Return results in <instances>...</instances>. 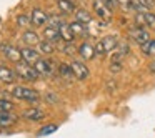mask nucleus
<instances>
[{"instance_id": "f257e3e1", "label": "nucleus", "mask_w": 155, "mask_h": 138, "mask_svg": "<svg viewBox=\"0 0 155 138\" xmlns=\"http://www.w3.org/2000/svg\"><path fill=\"white\" fill-rule=\"evenodd\" d=\"M15 73L18 75V78L27 80V82H37L38 78H40V73L35 70L34 65L27 63V62H24V60L17 62V65H15Z\"/></svg>"}, {"instance_id": "f03ea898", "label": "nucleus", "mask_w": 155, "mask_h": 138, "mask_svg": "<svg viewBox=\"0 0 155 138\" xmlns=\"http://www.w3.org/2000/svg\"><path fill=\"white\" fill-rule=\"evenodd\" d=\"M12 95L18 100H24V101H30V103H37L40 100V95L38 91L32 90L28 87H22V85H17V87L12 90Z\"/></svg>"}, {"instance_id": "7ed1b4c3", "label": "nucleus", "mask_w": 155, "mask_h": 138, "mask_svg": "<svg viewBox=\"0 0 155 138\" xmlns=\"http://www.w3.org/2000/svg\"><path fill=\"white\" fill-rule=\"evenodd\" d=\"M128 37H130L134 42H137L138 45H143V43H147V42L150 40V34H148V30L145 27H138V25H135L134 28L128 30Z\"/></svg>"}, {"instance_id": "20e7f679", "label": "nucleus", "mask_w": 155, "mask_h": 138, "mask_svg": "<svg viewBox=\"0 0 155 138\" xmlns=\"http://www.w3.org/2000/svg\"><path fill=\"white\" fill-rule=\"evenodd\" d=\"M70 67H72V72H74V77L77 78V80L84 82V80H87V78L90 77L88 67H87V65H85L82 60H72Z\"/></svg>"}, {"instance_id": "39448f33", "label": "nucleus", "mask_w": 155, "mask_h": 138, "mask_svg": "<svg viewBox=\"0 0 155 138\" xmlns=\"http://www.w3.org/2000/svg\"><path fill=\"white\" fill-rule=\"evenodd\" d=\"M34 67H35V70L40 73V77H52V75L55 73L54 62L48 60V58H40Z\"/></svg>"}, {"instance_id": "423d86ee", "label": "nucleus", "mask_w": 155, "mask_h": 138, "mask_svg": "<svg viewBox=\"0 0 155 138\" xmlns=\"http://www.w3.org/2000/svg\"><path fill=\"white\" fill-rule=\"evenodd\" d=\"M0 52L4 53V57H7L10 62H20L22 60V53H20V48L14 47L10 43H2L0 45Z\"/></svg>"}, {"instance_id": "0eeeda50", "label": "nucleus", "mask_w": 155, "mask_h": 138, "mask_svg": "<svg viewBox=\"0 0 155 138\" xmlns=\"http://www.w3.org/2000/svg\"><path fill=\"white\" fill-rule=\"evenodd\" d=\"M48 17H50V15L45 10H42V8H34V10L30 12V20H32V25H34V27H44V25H47Z\"/></svg>"}, {"instance_id": "6e6552de", "label": "nucleus", "mask_w": 155, "mask_h": 138, "mask_svg": "<svg viewBox=\"0 0 155 138\" xmlns=\"http://www.w3.org/2000/svg\"><path fill=\"white\" fill-rule=\"evenodd\" d=\"M20 53H22V60L27 62L30 65H35L38 60H40V52L34 47H24L20 48Z\"/></svg>"}, {"instance_id": "1a4fd4ad", "label": "nucleus", "mask_w": 155, "mask_h": 138, "mask_svg": "<svg viewBox=\"0 0 155 138\" xmlns=\"http://www.w3.org/2000/svg\"><path fill=\"white\" fill-rule=\"evenodd\" d=\"M92 7H94V14L97 15L98 18H102V20H107V22L112 18V10H108V8L105 7L102 0H94Z\"/></svg>"}, {"instance_id": "9d476101", "label": "nucleus", "mask_w": 155, "mask_h": 138, "mask_svg": "<svg viewBox=\"0 0 155 138\" xmlns=\"http://www.w3.org/2000/svg\"><path fill=\"white\" fill-rule=\"evenodd\" d=\"M115 53L112 55V62H122L125 57H127L128 53H130V45L127 43V42L120 40L117 45V48H115Z\"/></svg>"}, {"instance_id": "9b49d317", "label": "nucleus", "mask_w": 155, "mask_h": 138, "mask_svg": "<svg viewBox=\"0 0 155 138\" xmlns=\"http://www.w3.org/2000/svg\"><path fill=\"white\" fill-rule=\"evenodd\" d=\"M22 117L28 121H38V120H44L45 118V111L38 107H32V108H28V110H25L24 113H22Z\"/></svg>"}, {"instance_id": "f8f14e48", "label": "nucleus", "mask_w": 155, "mask_h": 138, "mask_svg": "<svg viewBox=\"0 0 155 138\" xmlns=\"http://www.w3.org/2000/svg\"><path fill=\"white\" fill-rule=\"evenodd\" d=\"M18 75L15 73V70L5 67V65H0V82L2 83H14L17 80Z\"/></svg>"}, {"instance_id": "ddd939ff", "label": "nucleus", "mask_w": 155, "mask_h": 138, "mask_svg": "<svg viewBox=\"0 0 155 138\" xmlns=\"http://www.w3.org/2000/svg\"><path fill=\"white\" fill-rule=\"evenodd\" d=\"M22 42H24L27 47H35V45L40 43V37H38V34L34 30H25L24 34H22Z\"/></svg>"}, {"instance_id": "4468645a", "label": "nucleus", "mask_w": 155, "mask_h": 138, "mask_svg": "<svg viewBox=\"0 0 155 138\" xmlns=\"http://www.w3.org/2000/svg\"><path fill=\"white\" fill-rule=\"evenodd\" d=\"M77 52H78V55H80L84 60H92V58L95 57V47L90 45L88 42H84V43L77 48Z\"/></svg>"}, {"instance_id": "2eb2a0df", "label": "nucleus", "mask_w": 155, "mask_h": 138, "mask_svg": "<svg viewBox=\"0 0 155 138\" xmlns=\"http://www.w3.org/2000/svg\"><path fill=\"white\" fill-rule=\"evenodd\" d=\"M44 38L47 42H50V43H54V45L58 43V42L62 40L58 28H54V27H45L44 28Z\"/></svg>"}, {"instance_id": "dca6fc26", "label": "nucleus", "mask_w": 155, "mask_h": 138, "mask_svg": "<svg viewBox=\"0 0 155 138\" xmlns=\"http://www.w3.org/2000/svg\"><path fill=\"white\" fill-rule=\"evenodd\" d=\"M118 42H120V40H118L115 35H107V37H104V38L100 40V45L104 47V50L108 53V52H114L115 48H117Z\"/></svg>"}, {"instance_id": "f3484780", "label": "nucleus", "mask_w": 155, "mask_h": 138, "mask_svg": "<svg viewBox=\"0 0 155 138\" xmlns=\"http://www.w3.org/2000/svg\"><path fill=\"white\" fill-rule=\"evenodd\" d=\"M15 121H17V117L12 111H0V128L12 127Z\"/></svg>"}, {"instance_id": "a211bd4d", "label": "nucleus", "mask_w": 155, "mask_h": 138, "mask_svg": "<svg viewBox=\"0 0 155 138\" xmlns=\"http://www.w3.org/2000/svg\"><path fill=\"white\" fill-rule=\"evenodd\" d=\"M58 32H60V37H62V40H64L65 43H72V42L75 40V35L72 34L68 24H62L60 27H58Z\"/></svg>"}, {"instance_id": "6ab92c4d", "label": "nucleus", "mask_w": 155, "mask_h": 138, "mask_svg": "<svg viewBox=\"0 0 155 138\" xmlns=\"http://www.w3.org/2000/svg\"><path fill=\"white\" fill-rule=\"evenodd\" d=\"M57 7H58V10H60L64 15L74 14L75 12V4L72 2V0H57Z\"/></svg>"}, {"instance_id": "aec40b11", "label": "nucleus", "mask_w": 155, "mask_h": 138, "mask_svg": "<svg viewBox=\"0 0 155 138\" xmlns=\"http://www.w3.org/2000/svg\"><path fill=\"white\" fill-rule=\"evenodd\" d=\"M68 27H70L72 34H74L75 37H82V35L87 34V27H85L84 24H80V22H77V20L70 22V24H68Z\"/></svg>"}, {"instance_id": "412c9836", "label": "nucleus", "mask_w": 155, "mask_h": 138, "mask_svg": "<svg viewBox=\"0 0 155 138\" xmlns=\"http://www.w3.org/2000/svg\"><path fill=\"white\" fill-rule=\"evenodd\" d=\"M75 20L84 24V25H88L92 22V15L85 8H78V10H75Z\"/></svg>"}, {"instance_id": "4be33fe9", "label": "nucleus", "mask_w": 155, "mask_h": 138, "mask_svg": "<svg viewBox=\"0 0 155 138\" xmlns=\"http://www.w3.org/2000/svg\"><path fill=\"white\" fill-rule=\"evenodd\" d=\"M58 73H60V77L64 78V80H67V82H70L72 78H75L74 77V72H72V67H70V65H67V63H60V65H58Z\"/></svg>"}, {"instance_id": "5701e85b", "label": "nucleus", "mask_w": 155, "mask_h": 138, "mask_svg": "<svg viewBox=\"0 0 155 138\" xmlns=\"http://www.w3.org/2000/svg\"><path fill=\"white\" fill-rule=\"evenodd\" d=\"M37 47H38L40 55H52L55 52V45L50 43V42H47V40H40V43H38Z\"/></svg>"}, {"instance_id": "b1692460", "label": "nucleus", "mask_w": 155, "mask_h": 138, "mask_svg": "<svg viewBox=\"0 0 155 138\" xmlns=\"http://www.w3.org/2000/svg\"><path fill=\"white\" fill-rule=\"evenodd\" d=\"M140 48H142V52H143L147 57H152V58H155V40H148L147 43H143V45H140Z\"/></svg>"}, {"instance_id": "393cba45", "label": "nucleus", "mask_w": 155, "mask_h": 138, "mask_svg": "<svg viewBox=\"0 0 155 138\" xmlns=\"http://www.w3.org/2000/svg\"><path fill=\"white\" fill-rule=\"evenodd\" d=\"M62 24H65L64 22V18H62V15H58V14H52L50 17H48V27H54V28H58Z\"/></svg>"}, {"instance_id": "a878e982", "label": "nucleus", "mask_w": 155, "mask_h": 138, "mask_svg": "<svg viewBox=\"0 0 155 138\" xmlns=\"http://www.w3.org/2000/svg\"><path fill=\"white\" fill-rule=\"evenodd\" d=\"M17 25L18 27H30L32 20H30V14H20L17 17Z\"/></svg>"}, {"instance_id": "bb28decb", "label": "nucleus", "mask_w": 155, "mask_h": 138, "mask_svg": "<svg viewBox=\"0 0 155 138\" xmlns=\"http://www.w3.org/2000/svg\"><path fill=\"white\" fill-rule=\"evenodd\" d=\"M142 14H143V22H145V27L155 28V14H152L150 10H148V12H142Z\"/></svg>"}, {"instance_id": "cd10ccee", "label": "nucleus", "mask_w": 155, "mask_h": 138, "mask_svg": "<svg viewBox=\"0 0 155 138\" xmlns=\"http://www.w3.org/2000/svg\"><path fill=\"white\" fill-rule=\"evenodd\" d=\"M57 125H54V123H50V125H47V127H44V128H40V131H38V136H47V135H52L54 131H57Z\"/></svg>"}, {"instance_id": "c85d7f7f", "label": "nucleus", "mask_w": 155, "mask_h": 138, "mask_svg": "<svg viewBox=\"0 0 155 138\" xmlns=\"http://www.w3.org/2000/svg\"><path fill=\"white\" fill-rule=\"evenodd\" d=\"M118 5H120V7L124 8L125 12H127V10L135 12V8H134V0H118Z\"/></svg>"}, {"instance_id": "c756f323", "label": "nucleus", "mask_w": 155, "mask_h": 138, "mask_svg": "<svg viewBox=\"0 0 155 138\" xmlns=\"http://www.w3.org/2000/svg\"><path fill=\"white\" fill-rule=\"evenodd\" d=\"M12 110H14V103L8 100L0 98V111H12Z\"/></svg>"}, {"instance_id": "7c9ffc66", "label": "nucleus", "mask_w": 155, "mask_h": 138, "mask_svg": "<svg viewBox=\"0 0 155 138\" xmlns=\"http://www.w3.org/2000/svg\"><path fill=\"white\" fill-rule=\"evenodd\" d=\"M102 2H104V5L108 10H115L118 7V0H102Z\"/></svg>"}, {"instance_id": "2f4dec72", "label": "nucleus", "mask_w": 155, "mask_h": 138, "mask_svg": "<svg viewBox=\"0 0 155 138\" xmlns=\"http://www.w3.org/2000/svg\"><path fill=\"white\" fill-rule=\"evenodd\" d=\"M62 52H65V55H74V53H75L74 42H72V43H65L64 47H62Z\"/></svg>"}, {"instance_id": "473e14b6", "label": "nucleus", "mask_w": 155, "mask_h": 138, "mask_svg": "<svg viewBox=\"0 0 155 138\" xmlns=\"http://www.w3.org/2000/svg\"><path fill=\"white\" fill-rule=\"evenodd\" d=\"M122 70V62H112L110 63V72L112 73H118Z\"/></svg>"}, {"instance_id": "72a5a7b5", "label": "nucleus", "mask_w": 155, "mask_h": 138, "mask_svg": "<svg viewBox=\"0 0 155 138\" xmlns=\"http://www.w3.org/2000/svg\"><path fill=\"white\" fill-rule=\"evenodd\" d=\"M45 100H47L48 103H57V101H58V98L55 97V95L52 93V91H48V93L45 95Z\"/></svg>"}, {"instance_id": "f704fd0d", "label": "nucleus", "mask_w": 155, "mask_h": 138, "mask_svg": "<svg viewBox=\"0 0 155 138\" xmlns=\"http://www.w3.org/2000/svg\"><path fill=\"white\" fill-rule=\"evenodd\" d=\"M148 70H150V72H152V73H153V75H155V58H153V60H152V62H150V63H148Z\"/></svg>"}]
</instances>
